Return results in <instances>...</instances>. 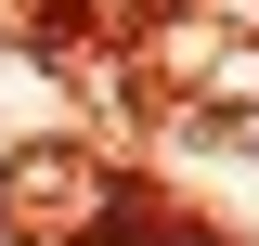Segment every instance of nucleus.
Listing matches in <instances>:
<instances>
[{
    "instance_id": "1",
    "label": "nucleus",
    "mask_w": 259,
    "mask_h": 246,
    "mask_svg": "<svg viewBox=\"0 0 259 246\" xmlns=\"http://www.w3.org/2000/svg\"><path fill=\"white\" fill-rule=\"evenodd\" d=\"M0 220L26 246H104V220H117V182L104 169H78V155H13V182H0Z\"/></svg>"
}]
</instances>
